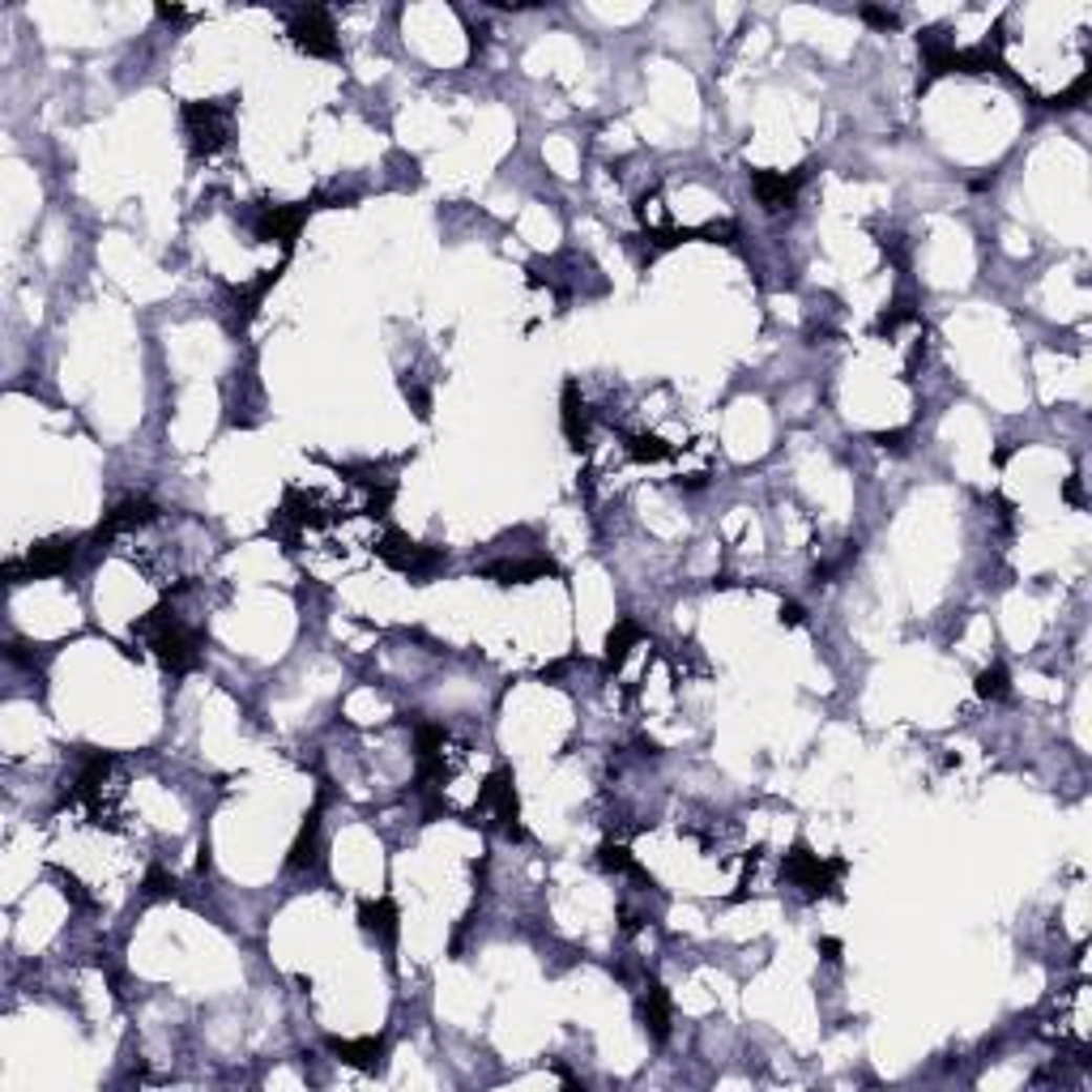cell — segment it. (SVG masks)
Segmentation results:
<instances>
[{
  "mask_svg": "<svg viewBox=\"0 0 1092 1092\" xmlns=\"http://www.w3.org/2000/svg\"><path fill=\"white\" fill-rule=\"evenodd\" d=\"M1007 691H1011V683H1007V670H1003L999 662L978 675V695H982V700H1003Z\"/></svg>",
  "mask_w": 1092,
  "mask_h": 1092,
  "instance_id": "52a82bcc",
  "label": "cell"
},
{
  "mask_svg": "<svg viewBox=\"0 0 1092 1092\" xmlns=\"http://www.w3.org/2000/svg\"><path fill=\"white\" fill-rule=\"evenodd\" d=\"M807 184V171H755L751 175V188H755V201L768 210V214H781L798 201V188Z\"/></svg>",
  "mask_w": 1092,
  "mask_h": 1092,
  "instance_id": "3957f363",
  "label": "cell"
},
{
  "mask_svg": "<svg viewBox=\"0 0 1092 1092\" xmlns=\"http://www.w3.org/2000/svg\"><path fill=\"white\" fill-rule=\"evenodd\" d=\"M286 35H291L307 56H325V60L338 56V26H334V14H329V9H320V5L295 9Z\"/></svg>",
  "mask_w": 1092,
  "mask_h": 1092,
  "instance_id": "7a4b0ae2",
  "label": "cell"
},
{
  "mask_svg": "<svg viewBox=\"0 0 1092 1092\" xmlns=\"http://www.w3.org/2000/svg\"><path fill=\"white\" fill-rule=\"evenodd\" d=\"M184 137L192 158H214L231 133H235V107L231 103H184Z\"/></svg>",
  "mask_w": 1092,
  "mask_h": 1092,
  "instance_id": "6da1fadb",
  "label": "cell"
},
{
  "mask_svg": "<svg viewBox=\"0 0 1092 1092\" xmlns=\"http://www.w3.org/2000/svg\"><path fill=\"white\" fill-rule=\"evenodd\" d=\"M636 1011H640V1024L649 1029L654 1042H666L670 1037V999L658 982H645L640 986V999H636Z\"/></svg>",
  "mask_w": 1092,
  "mask_h": 1092,
  "instance_id": "277c9868",
  "label": "cell"
},
{
  "mask_svg": "<svg viewBox=\"0 0 1092 1092\" xmlns=\"http://www.w3.org/2000/svg\"><path fill=\"white\" fill-rule=\"evenodd\" d=\"M781 623H786V627H798V623H802V606H798V602H781Z\"/></svg>",
  "mask_w": 1092,
  "mask_h": 1092,
  "instance_id": "9c48e42d",
  "label": "cell"
},
{
  "mask_svg": "<svg viewBox=\"0 0 1092 1092\" xmlns=\"http://www.w3.org/2000/svg\"><path fill=\"white\" fill-rule=\"evenodd\" d=\"M359 926L371 935V939H380L384 947H389L393 939H398V909H393V901H363V909H359Z\"/></svg>",
  "mask_w": 1092,
  "mask_h": 1092,
  "instance_id": "5b68a950",
  "label": "cell"
},
{
  "mask_svg": "<svg viewBox=\"0 0 1092 1092\" xmlns=\"http://www.w3.org/2000/svg\"><path fill=\"white\" fill-rule=\"evenodd\" d=\"M862 18H866L871 26H879V30H896V26H901V14H896V9H862Z\"/></svg>",
  "mask_w": 1092,
  "mask_h": 1092,
  "instance_id": "ba28073f",
  "label": "cell"
},
{
  "mask_svg": "<svg viewBox=\"0 0 1092 1092\" xmlns=\"http://www.w3.org/2000/svg\"><path fill=\"white\" fill-rule=\"evenodd\" d=\"M338 1063H350V1067H363V1071H376L384 1063V1042L380 1037H363V1042H338L334 1046Z\"/></svg>",
  "mask_w": 1092,
  "mask_h": 1092,
  "instance_id": "8992f818",
  "label": "cell"
}]
</instances>
